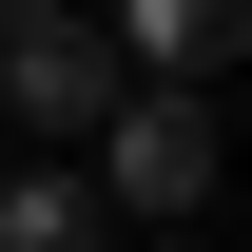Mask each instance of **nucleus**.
<instances>
[{"instance_id":"nucleus-1","label":"nucleus","mask_w":252,"mask_h":252,"mask_svg":"<svg viewBox=\"0 0 252 252\" xmlns=\"http://www.w3.org/2000/svg\"><path fill=\"white\" fill-rule=\"evenodd\" d=\"M78 175H97L117 233H194L214 214V97H117V117L78 136Z\"/></svg>"},{"instance_id":"nucleus-4","label":"nucleus","mask_w":252,"mask_h":252,"mask_svg":"<svg viewBox=\"0 0 252 252\" xmlns=\"http://www.w3.org/2000/svg\"><path fill=\"white\" fill-rule=\"evenodd\" d=\"M0 252H117L97 175H78V156H20V175H0Z\"/></svg>"},{"instance_id":"nucleus-3","label":"nucleus","mask_w":252,"mask_h":252,"mask_svg":"<svg viewBox=\"0 0 252 252\" xmlns=\"http://www.w3.org/2000/svg\"><path fill=\"white\" fill-rule=\"evenodd\" d=\"M97 59H117L136 97H233L252 0H97Z\"/></svg>"},{"instance_id":"nucleus-2","label":"nucleus","mask_w":252,"mask_h":252,"mask_svg":"<svg viewBox=\"0 0 252 252\" xmlns=\"http://www.w3.org/2000/svg\"><path fill=\"white\" fill-rule=\"evenodd\" d=\"M117 97L136 78L97 59V0H0V117H20V156H78Z\"/></svg>"},{"instance_id":"nucleus-5","label":"nucleus","mask_w":252,"mask_h":252,"mask_svg":"<svg viewBox=\"0 0 252 252\" xmlns=\"http://www.w3.org/2000/svg\"><path fill=\"white\" fill-rule=\"evenodd\" d=\"M117 252H214V233H117Z\"/></svg>"}]
</instances>
